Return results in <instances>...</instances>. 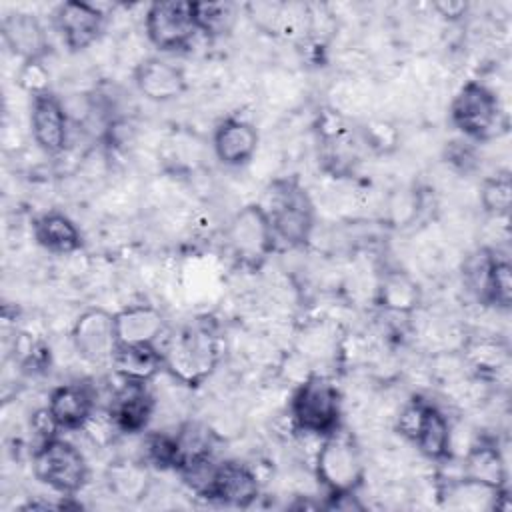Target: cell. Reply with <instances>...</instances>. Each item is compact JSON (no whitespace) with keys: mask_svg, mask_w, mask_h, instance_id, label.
Here are the masks:
<instances>
[{"mask_svg":"<svg viewBox=\"0 0 512 512\" xmlns=\"http://www.w3.org/2000/svg\"><path fill=\"white\" fill-rule=\"evenodd\" d=\"M260 206L270 218L276 240L290 248H300L310 240L316 222L314 202L296 178L272 180Z\"/></svg>","mask_w":512,"mask_h":512,"instance_id":"obj_1","label":"cell"},{"mask_svg":"<svg viewBox=\"0 0 512 512\" xmlns=\"http://www.w3.org/2000/svg\"><path fill=\"white\" fill-rule=\"evenodd\" d=\"M448 114L452 126L470 142L492 140L508 126L496 92L480 80H468L458 88Z\"/></svg>","mask_w":512,"mask_h":512,"instance_id":"obj_2","label":"cell"},{"mask_svg":"<svg viewBox=\"0 0 512 512\" xmlns=\"http://www.w3.org/2000/svg\"><path fill=\"white\" fill-rule=\"evenodd\" d=\"M288 412L296 430L324 438L340 428L342 394L328 376L310 374L292 392Z\"/></svg>","mask_w":512,"mask_h":512,"instance_id":"obj_3","label":"cell"},{"mask_svg":"<svg viewBox=\"0 0 512 512\" xmlns=\"http://www.w3.org/2000/svg\"><path fill=\"white\" fill-rule=\"evenodd\" d=\"M164 354V370L180 384L198 386L216 368L220 360L218 338L202 326H188L168 338L160 346Z\"/></svg>","mask_w":512,"mask_h":512,"instance_id":"obj_4","label":"cell"},{"mask_svg":"<svg viewBox=\"0 0 512 512\" xmlns=\"http://www.w3.org/2000/svg\"><path fill=\"white\" fill-rule=\"evenodd\" d=\"M32 472L38 482L60 496L78 494L90 476L84 452L62 436L42 440L32 452Z\"/></svg>","mask_w":512,"mask_h":512,"instance_id":"obj_5","label":"cell"},{"mask_svg":"<svg viewBox=\"0 0 512 512\" xmlns=\"http://www.w3.org/2000/svg\"><path fill=\"white\" fill-rule=\"evenodd\" d=\"M316 478L328 496L354 494L364 480V460L352 436L340 428L322 438L316 452Z\"/></svg>","mask_w":512,"mask_h":512,"instance_id":"obj_6","label":"cell"},{"mask_svg":"<svg viewBox=\"0 0 512 512\" xmlns=\"http://www.w3.org/2000/svg\"><path fill=\"white\" fill-rule=\"evenodd\" d=\"M396 430L430 460H446L452 454V426L448 416L424 398L408 400L398 418Z\"/></svg>","mask_w":512,"mask_h":512,"instance_id":"obj_7","label":"cell"},{"mask_svg":"<svg viewBox=\"0 0 512 512\" xmlns=\"http://www.w3.org/2000/svg\"><path fill=\"white\" fill-rule=\"evenodd\" d=\"M226 242L232 256L248 268H260L276 250V236L260 202L242 206L226 226Z\"/></svg>","mask_w":512,"mask_h":512,"instance_id":"obj_8","label":"cell"},{"mask_svg":"<svg viewBox=\"0 0 512 512\" xmlns=\"http://www.w3.org/2000/svg\"><path fill=\"white\" fill-rule=\"evenodd\" d=\"M144 30L160 52H178L192 44L198 34L192 2L156 0L146 8Z\"/></svg>","mask_w":512,"mask_h":512,"instance_id":"obj_9","label":"cell"},{"mask_svg":"<svg viewBox=\"0 0 512 512\" xmlns=\"http://www.w3.org/2000/svg\"><path fill=\"white\" fill-rule=\"evenodd\" d=\"M70 340L76 354L88 364H110L118 346L114 312L92 306L78 314L72 324Z\"/></svg>","mask_w":512,"mask_h":512,"instance_id":"obj_10","label":"cell"},{"mask_svg":"<svg viewBox=\"0 0 512 512\" xmlns=\"http://www.w3.org/2000/svg\"><path fill=\"white\" fill-rule=\"evenodd\" d=\"M30 132L32 140L44 154L58 156L66 150L70 140V116L56 94L44 92L32 96Z\"/></svg>","mask_w":512,"mask_h":512,"instance_id":"obj_11","label":"cell"},{"mask_svg":"<svg viewBox=\"0 0 512 512\" xmlns=\"http://www.w3.org/2000/svg\"><path fill=\"white\" fill-rule=\"evenodd\" d=\"M52 20L62 42L72 52H80L92 46L100 38L104 30L106 14L100 4L84 2V0H68L56 6Z\"/></svg>","mask_w":512,"mask_h":512,"instance_id":"obj_12","label":"cell"},{"mask_svg":"<svg viewBox=\"0 0 512 512\" xmlns=\"http://www.w3.org/2000/svg\"><path fill=\"white\" fill-rule=\"evenodd\" d=\"M156 410V398L148 384L122 380V384L112 392L106 416L110 418L114 430L122 434L146 432Z\"/></svg>","mask_w":512,"mask_h":512,"instance_id":"obj_13","label":"cell"},{"mask_svg":"<svg viewBox=\"0 0 512 512\" xmlns=\"http://www.w3.org/2000/svg\"><path fill=\"white\" fill-rule=\"evenodd\" d=\"M132 80L136 90L150 102L176 100L188 88L184 70L158 56H150L138 62L134 66Z\"/></svg>","mask_w":512,"mask_h":512,"instance_id":"obj_14","label":"cell"},{"mask_svg":"<svg viewBox=\"0 0 512 512\" xmlns=\"http://www.w3.org/2000/svg\"><path fill=\"white\" fill-rule=\"evenodd\" d=\"M260 496V482L254 470L238 460H224L216 464L214 478L210 482L208 500L246 508Z\"/></svg>","mask_w":512,"mask_h":512,"instance_id":"obj_15","label":"cell"},{"mask_svg":"<svg viewBox=\"0 0 512 512\" xmlns=\"http://www.w3.org/2000/svg\"><path fill=\"white\" fill-rule=\"evenodd\" d=\"M212 148L220 164L242 168L258 150V130L244 118H224L214 130Z\"/></svg>","mask_w":512,"mask_h":512,"instance_id":"obj_16","label":"cell"},{"mask_svg":"<svg viewBox=\"0 0 512 512\" xmlns=\"http://www.w3.org/2000/svg\"><path fill=\"white\" fill-rule=\"evenodd\" d=\"M46 408L60 430H82L96 412V400L88 384L68 382L50 392Z\"/></svg>","mask_w":512,"mask_h":512,"instance_id":"obj_17","label":"cell"},{"mask_svg":"<svg viewBox=\"0 0 512 512\" xmlns=\"http://www.w3.org/2000/svg\"><path fill=\"white\" fill-rule=\"evenodd\" d=\"M2 38L12 54L28 60H44L50 50V42L42 22L30 12H10L0 24Z\"/></svg>","mask_w":512,"mask_h":512,"instance_id":"obj_18","label":"cell"},{"mask_svg":"<svg viewBox=\"0 0 512 512\" xmlns=\"http://www.w3.org/2000/svg\"><path fill=\"white\" fill-rule=\"evenodd\" d=\"M118 344H158L166 330L160 308L152 304H128L114 312Z\"/></svg>","mask_w":512,"mask_h":512,"instance_id":"obj_19","label":"cell"},{"mask_svg":"<svg viewBox=\"0 0 512 512\" xmlns=\"http://www.w3.org/2000/svg\"><path fill=\"white\" fill-rule=\"evenodd\" d=\"M110 366L120 380L150 384L164 370V354L158 344H118Z\"/></svg>","mask_w":512,"mask_h":512,"instance_id":"obj_20","label":"cell"},{"mask_svg":"<svg viewBox=\"0 0 512 512\" xmlns=\"http://www.w3.org/2000/svg\"><path fill=\"white\" fill-rule=\"evenodd\" d=\"M32 234L38 246L52 254H74L84 246V238L76 222L58 210L40 214L32 224Z\"/></svg>","mask_w":512,"mask_h":512,"instance_id":"obj_21","label":"cell"},{"mask_svg":"<svg viewBox=\"0 0 512 512\" xmlns=\"http://www.w3.org/2000/svg\"><path fill=\"white\" fill-rule=\"evenodd\" d=\"M504 494V488H496L468 476L448 478V482L440 488V498L444 504L458 510H494Z\"/></svg>","mask_w":512,"mask_h":512,"instance_id":"obj_22","label":"cell"},{"mask_svg":"<svg viewBox=\"0 0 512 512\" xmlns=\"http://www.w3.org/2000/svg\"><path fill=\"white\" fill-rule=\"evenodd\" d=\"M496 488L506 484V464L500 448L492 440H476L464 454V474Z\"/></svg>","mask_w":512,"mask_h":512,"instance_id":"obj_23","label":"cell"},{"mask_svg":"<svg viewBox=\"0 0 512 512\" xmlns=\"http://www.w3.org/2000/svg\"><path fill=\"white\" fill-rule=\"evenodd\" d=\"M378 304L396 314H410L420 304L418 282L402 270H388L378 282Z\"/></svg>","mask_w":512,"mask_h":512,"instance_id":"obj_24","label":"cell"},{"mask_svg":"<svg viewBox=\"0 0 512 512\" xmlns=\"http://www.w3.org/2000/svg\"><path fill=\"white\" fill-rule=\"evenodd\" d=\"M322 160L336 176L348 174L358 164V144L350 130L336 126L322 138Z\"/></svg>","mask_w":512,"mask_h":512,"instance_id":"obj_25","label":"cell"},{"mask_svg":"<svg viewBox=\"0 0 512 512\" xmlns=\"http://www.w3.org/2000/svg\"><path fill=\"white\" fill-rule=\"evenodd\" d=\"M198 32L208 38L226 36L236 22V6L232 2H192Z\"/></svg>","mask_w":512,"mask_h":512,"instance_id":"obj_26","label":"cell"},{"mask_svg":"<svg viewBox=\"0 0 512 512\" xmlns=\"http://www.w3.org/2000/svg\"><path fill=\"white\" fill-rule=\"evenodd\" d=\"M510 302H512V266L508 256H500L496 250L494 262L488 274L484 304L508 310Z\"/></svg>","mask_w":512,"mask_h":512,"instance_id":"obj_27","label":"cell"},{"mask_svg":"<svg viewBox=\"0 0 512 512\" xmlns=\"http://www.w3.org/2000/svg\"><path fill=\"white\" fill-rule=\"evenodd\" d=\"M480 204L494 218L508 216L512 204V180L504 174L488 176L480 188Z\"/></svg>","mask_w":512,"mask_h":512,"instance_id":"obj_28","label":"cell"},{"mask_svg":"<svg viewBox=\"0 0 512 512\" xmlns=\"http://www.w3.org/2000/svg\"><path fill=\"white\" fill-rule=\"evenodd\" d=\"M144 458L158 468H178L180 466V442L176 434L150 432L144 438Z\"/></svg>","mask_w":512,"mask_h":512,"instance_id":"obj_29","label":"cell"},{"mask_svg":"<svg viewBox=\"0 0 512 512\" xmlns=\"http://www.w3.org/2000/svg\"><path fill=\"white\" fill-rule=\"evenodd\" d=\"M22 90H26L30 96H38L44 92H50V72L44 66V60H28L22 62L16 76Z\"/></svg>","mask_w":512,"mask_h":512,"instance_id":"obj_30","label":"cell"},{"mask_svg":"<svg viewBox=\"0 0 512 512\" xmlns=\"http://www.w3.org/2000/svg\"><path fill=\"white\" fill-rule=\"evenodd\" d=\"M468 358L474 368L492 372V370H498L506 362V350L500 348L492 340H480V342L476 340L468 346Z\"/></svg>","mask_w":512,"mask_h":512,"instance_id":"obj_31","label":"cell"},{"mask_svg":"<svg viewBox=\"0 0 512 512\" xmlns=\"http://www.w3.org/2000/svg\"><path fill=\"white\" fill-rule=\"evenodd\" d=\"M362 142L376 152H390L398 142V132L390 122L374 120L362 128Z\"/></svg>","mask_w":512,"mask_h":512,"instance_id":"obj_32","label":"cell"},{"mask_svg":"<svg viewBox=\"0 0 512 512\" xmlns=\"http://www.w3.org/2000/svg\"><path fill=\"white\" fill-rule=\"evenodd\" d=\"M284 2H254L248 4V14L254 20V24L260 30H266L270 34H276L278 22H280V12H282Z\"/></svg>","mask_w":512,"mask_h":512,"instance_id":"obj_33","label":"cell"},{"mask_svg":"<svg viewBox=\"0 0 512 512\" xmlns=\"http://www.w3.org/2000/svg\"><path fill=\"white\" fill-rule=\"evenodd\" d=\"M446 162L458 170H470L476 164V154L470 140H454L446 148Z\"/></svg>","mask_w":512,"mask_h":512,"instance_id":"obj_34","label":"cell"},{"mask_svg":"<svg viewBox=\"0 0 512 512\" xmlns=\"http://www.w3.org/2000/svg\"><path fill=\"white\" fill-rule=\"evenodd\" d=\"M432 6L446 20H460L468 12V4L462 0H440V2H434Z\"/></svg>","mask_w":512,"mask_h":512,"instance_id":"obj_35","label":"cell"}]
</instances>
